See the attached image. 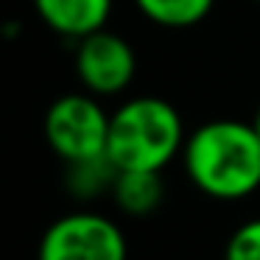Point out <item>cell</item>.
I'll return each instance as SVG.
<instances>
[{
	"instance_id": "1",
	"label": "cell",
	"mask_w": 260,
	"mask_h": 260,
	"mask_svg": "<svg viewBox=\"0 0 260 260\" xmlns=\"http://www.w3.org/2000/svg\"><path fill=\"white\" fill-rule=\"evenodd\" d=\"M182 162L190 182L210 199H246L260 187V135L252 123L210 120L187 135Z\"/></svg>"
},
{
	"instance_id": "2",
	"label": "cell",
	"mask_w": 260,
	"mask_h": 260,
	"mask_svg": "<svg viewBox=\"0 0 260 260\" xmlns=\"http://www.w3.org/2000/svg\"><path fill=\"white\" fill-rule=\"evenodd\" d=\"M185 140L179 112L165 98H129L109 115L107 154L120 171H162Z\"/></svg>"
},
{
	"instance_id": "3",
	"label": "cell",
	"mask_w": 260,
	"mask_h": 260,
	"mask_svg": "<svg viewBox=\"0 0 260 260\" xmlns=\"http://www.w3.org/2000/svg\"><path fill=\"white\" fill-rule=\"evenodd\" d=\"M42 132L56 157L79 162L107 154L109 115L90 92H68L48 107Z\"/></svg>"
},
{
	"instance_id": "4",
	"label": "cell",
	"mask_w": 260,
	"mask_h": 260,
	"mask_svg": "<svg viewBox=\"0 0 260 260\" xmlns=\"http://www.w3.org/2000/svg\"><path fill=\"white\" fill-rule=\"evenodd\" d=\"M123 230L98 213H68L45 230L37 260H126Z\"/></svg>"
},
{
	"instance_id": "5",
	"label": "cell",
	"mask_w": 260,
	"mask_h": 260,
	"mask_svg": "<svg viewBox=\"0 0 260 260\" xmlns=\"http://www.w3.org/2000/svg\"><path fill=\"white\" fill-rule=\"evenodd\" d=\"M137 59L123 37L101 28L79 40L76 48V76L90 95H118L132 84Z\"/></svg>"
},
{
	"instance_id": "6",
	"label": "cell",
	"mask_w": 260,
	"mask_h": 260,
	"mask_svg": "<svg viewBox=\"0 0 260 260\" xmlns=\"http://www.w3.org/2000/svg\"><path fill=\"white\" fill-rule=\"evenodd\" d=\"M40 20L70 40H84L107 25L112 0H34Z\"/></svg>"
},
{
	"instance_id": "7",
	"label": "cell",
	"mask_w": 260,
	"mask_h": 260,
	"mask_svg": "<svg viewBox=\"0 0 260 260\" xmlns=\"http://www.w3.org/2000/svg\"><path fill=\"white\" fill-rule=\"evenodd\" d=\"M165 185L159 171H120L112 187V199L126 215L143 218L162 204Z\"/></svg>"
},
{
	"instance_id": "8",
	"label": "cell",
	"mask_w": 260,
	"mask_h": 260,
	"mask_svg": "<svg viewBox=\"0 0 260 260\" xmlns=\"http://www.w3.org/2000/svg\"><path fill=\"white\" fill-rule=\"evenodd\" d=\"M118 174L120 168L109 159V154H98V157H90V159L68 162L64 185L76 199H95L101 193H112Z\"/></svg>"
},
{
	"instance_id": "9",
	"label": "cell",
	"mask_w": 260,
	"mask_h": 260,
	"mask_svg": "<svg viewBox=\"0 0 260 260\" xmlns=\"http://www.w3.org/2000/svg\"><path fill=\"white\" fill-rule=\"evenodd\" d=\"M215 0H135L140 14L165 28H190L213 12Z\"/></svg>"
},
{
	"instance_id": "10",
	"label": "cell",
	"mask_w": 260,
	"mask_h": 260,
	"mask_svg": "<svg viewBox=\"0 0 260 260\" xmlns=\"http://www.w3.org/2000/svg\"><path fill=\"white\" fill-rule=\"evenodd\" d=\"M224 260H260V218L241 224L230 235Z\"/></svg>"
},
{
	"instance_id": "11",
	"label": "cell",
	"mask_w": 260,
	"mask_h": 260,
	"mask_svg": "<svg viewBox=\"0 0 260 260\" xmlns=\"http://www.w3.org/2000/svg\"><path fill=\"white\" fill-rule=\"evenodd\" d=\"M252 126H254V132L260 135V107H257V112H254V118H252Z\"/></svg>"
}]
</instances>
